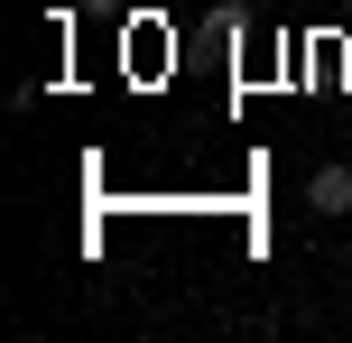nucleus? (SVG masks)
Segmentation results:
<instances>
[{
  "instance_id": "f257e3e1",
  "label": "nucleus",
  "mask_w": 352,
  "mask_h": 343,
  "mask_svg": "<svg viewBox=\"0 0 352 343\" xmlns=\"http://www.w3.org/2000/svg\"><path fill=\"white\" fill-rule=\"evenodd\" d=\"M306 204H316V214H334V223H343V214H352V167H343V158H324L316 177H306Z\"/></svg>"
},
{
  "instance_id": "f03ea898",
  "label": "nucleus",
  "mask_w": 352,
  "mask_h": 343,
  "mask_svg": "<svg viewBox=\"0 0 352 343\" xmlns=\"http://www.w3.org/2000/svg\"><path fill=\"white\" fill-rule=\"evenodd\" d=\"M84 10H121V0H84Z\"/></svg>"
},
{
  "instance_id": "7ed1b4c3",
  "label": "nucleus",
  "mask_w": 352,
  "mask_h": 343,
  "mask_svg": "<svg viewBox=\"0 0 352 343\" xmlns=\"http://www.w3.org/2000/svg\"><path fill=\"white\" fill-rule=\"evenodd\" d=\"M232 10H250V0H232Z\"/></svg>"
}]
</instances>
